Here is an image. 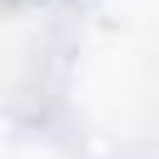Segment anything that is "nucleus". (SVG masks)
Instances as JSON below:
<instances>
[]
</instances>
